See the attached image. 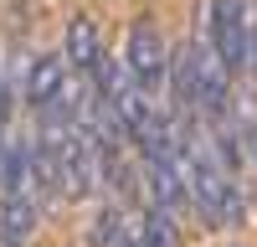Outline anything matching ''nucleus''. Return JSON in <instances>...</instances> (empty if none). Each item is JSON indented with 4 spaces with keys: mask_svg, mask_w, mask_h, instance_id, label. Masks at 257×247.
Segmentation results:
<instances>
[{
    "mask_svg": "<svg viewBox=\"0 0 257 247\" xmlns=\"http://www.w3.org/2000/svg\"><path fill=\"white\" fill-rule=\"evenodd\" d=\"M185 180H190V206L211 221V226H226V221H242V196H237V180L221 170V160L211 150H190L185 155Z\"/></svg>",
    "mask_w": 257,
    "mask_h": 247,
    "instance_id": "nucleus-1",
    "label": "nucleus"
},
{
    "mask_svg": "<svg viewBox=\"0 0 257 247\" xmlns=\"http://www.w3.org/2000/svg\"><path fill=\"white\" fill-rule=\"evenodd\" d=\"M123 57H128V77H134L144 93H160L170 82V41L155 26V16H134V21H128Z\"/></svg>",
    "mask_w": 257,
    "mask_h": 247,
    "instance_id": "nucleus-2",
    "label": "nucleus"
},
{
    "mask_svg": "<svg viewBox=\"0 0 257 247\" xmlns=\"http://www.w3.org/2000/svg\"><path fill=\"white\" fill-rule=\"evenodd\" d=\"M196 52V113H206L211 124H226V103H231V67L221 62V52L211 47V36L190 41Z\"/></svg>",
    "mask_w": 257,
    "mask_h": 247,
    "instance_id": "nucleus-3",
    "label": "nucleus"
},
{
    "mask_svg": "<svg viewBox=\"0 0 257 247\" xmlns=\"http://www.w3.org/2000/svg\"><path fill=\"white\" fill-rule=\"evenodd\" d=\"M144 180H149V206H160V211H185L190 201V180H185V155H149L144 160Z\"/></svg>",
    "mask_w": 257,
    "mask_h": 247,
    "instance_id": "nucleus-4",
    "label": "nucleus"
},
{
    "mask_svg": "<svg viewBox=\"0 0 257 247\" xmlns=\"http://www.w3.org/2000/svg\"><path fill=\"white\" fill-rule=\"evenodd\" d=\"M211 47L221 52L231 77L247 72V36H242V0H211Z\"/></svg>",
    "mask_w": 257,
    "mask_h": 247,
    "instance_id": "nucleus-5",
    "label": "nucleus"
},
{
    "mask_svg": "<svg viewBox=\"0 0 257 247\" xmlns=\"http://www.w3.org/2000/svg\"><path fill=\"white\" fill-rule=\"evenodd\" d=\"M67 57L62 52H47V57H36L31 62V72H26V82H21V93H26V103L31 108H57V98L67 93Z\"/></svg>",
    "mask_w": 257,
    "mask_h": 247,
    "instance_id": "nucleus-6",
    "label": "nucleus"
},
{
    "mask_svg": "<svg viewBox=\"0 0 257 247\" xmlns=\"http://www.w3.org/2000/svg\"><path fill=\"white\" fill-rule=\"evenodd\" d=\"M36 191H6L0 201V247H26V237L36 232Z\"/></svg>",
    "mask_w": 257,
    "mask_h": 247,
    "instance_id": "nucleus-7",
    "label": "nucleus"
},
{
    "mask_svg": "<svg viewBox=\"0 0 257 247\" xmlns=\"http://www.w3.org/2000/svg\"><path fill=\"white\" fill-rule=\"evenodd\" d=\"M98 62H103L98 21H93V16H72V26H67V67H72V72H93Z\"/></svg>",
    "mask_w": 257,
    "mask_h": 247,
    "instance_id": "nucleus-8",
    "label": "nucleus"
},
{
    "mask_svg": "<svg viewBox=\"0 0 257 247\" xmlns=\"http://www.w3.org/2000/svg\"><path fill=\"white\" fill-rule=\"evenodd\" d=\"M144 242L149 247H180V221L170 211H160V206H149L144 211Z\"/></svg>",
    "mask_w": 257,
    "mask_h": 247,
    "instance_id": "nucleus-9",
    "label": "nucleus"
},
{
    "mask_svg": "<svg viewBox=\"0 0 257 247\" xmlns=\"http://www.w3.org/2000/svg\"><path fill=\"white\" fill-rule=\"evenodd\" d=\"M118 237H123L118 206H98V216H93V226H88V242H93V247H118Z\"/></svg>",
    "mask_w": 257,
    "mask_h": 247,
    "instance_id": "nucleus-10",
    "label": "nucleus"
},
{
    "mask_svg": "<svg viewBox=\"0 0 257 247\" xmlns=\"http://www.w3.org/2000/svg\"><path fill=\"white\" fill-rule=\"evenodd\" d=\"M242 150H247V160L257 165V113H247V124H242Z\"/></svg>",
    "mask_w": 257,
    "mask_h": 247,
    "instance_id": "nucleus-11",
    "label": "nucleus"
},
{
    "mask_svg": "<svg viewBox=\"0 0 257 247\" xmlns=\"http://www.w3.org/2000/svg\"><path fill=\"white\" fill-rule=\"evenodd\" d=\"M118 247H149V242H144V221H139V226H123Z\"/></svg>",
    "mask_w": 257,
    "mask_h": 247,
    "instance_id": "nucleus-12",
    "label": "nucleus"
},
{
    "mask_svg": "<svg viewBox=\"0 0 257 247\" xmlns=\"http://www.w3.org/2000/svg\"><path fill=\"white\" fill-rule=\"evenodd\" d=\"M6 113H11V93H6V77H0V134H6Z\"/></svg>",
    "mask_w": 257,
    "mask_h": 247,
    "instance_id": "nucleus-13",
    "label": "nucleus"
}]
</instances>
